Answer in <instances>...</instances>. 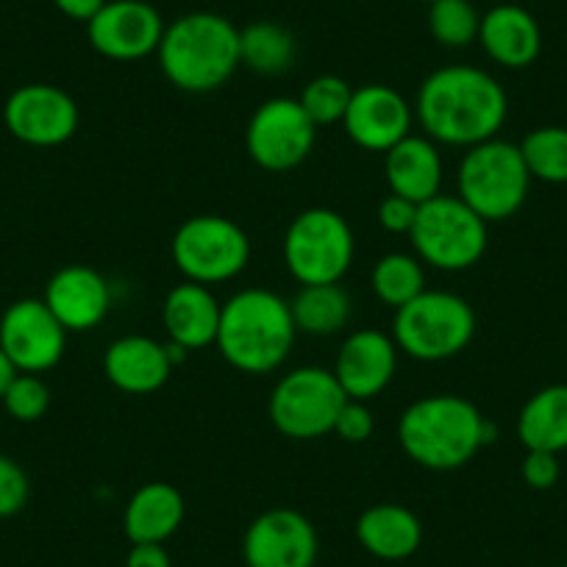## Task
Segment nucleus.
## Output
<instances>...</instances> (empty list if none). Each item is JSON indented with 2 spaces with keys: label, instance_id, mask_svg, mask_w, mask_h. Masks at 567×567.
<instances>
[{
  "label": "nucleus",
  "instance_id": "nucleus-29",
  "mask_svg": "<svg viewBox=\"0 0 567 567\" xmlns=\"http://www.w3.org/2000/svg\"><path fill=\"white\" fill-rule=\"evenodd\" d=\"M528 176L545 184H567V128L539 125L520 142Z\"/></svg>",
  "mask_w": 567,
  "mask_h": 567
},
{
  "label": "nucleus",
  "instance_id": "nucleus-25",
  "mask_svg": "<svg viewBox=\"0 0 567 567\" xmlns=\"http://www.w3.org/2000/svg\"><path fill=\"white\" fill-rule=\"evenodd\" d=\"M517 437L526 451H567V384L543 386L523 403Z\"/></svg>",
  "mask_w": 567,
  "mask_h": 567
},
{
  "label": "nucleus",
  "instance_id": "nucleus-17",
  "mask_svg": "<svg viewBox=\"0 0 567 567\" xmlns=\"http://www.w3.org/2000/svg\"><path fill=\"white\" fill-rule=\"evenodd\" d=\"M398 370V346L373 329L353 331L337 353L334 375L353 401H373L390 386Z\"/></svg>",
  "mask_w": 567,
  "mask_h": 567
},
{
  "label": "nucleus",
  "instance_id": "nucleus-19",
  "mask_svg": "<svg viewBox=\"0 0 567 567\" xmlns=\"http://www.w3.org/2000/svg\"><path fill=\"white\" fill-rule=\"evenodd\" d=\"M103 373L120 392L151 395V392L162 390L167 384L173 373V362L167 346L151 340V337L131 334L120 337L106 348Z\"/></svg>",
  "mask_w": 567,
  "mask_h": 567
},
{
  "label": "nucleus",
  "instance_id": "nucleus-18",
  "mask_svg": "<svg viewBox=\"0 0 567 567\" xmlns=\"http://www.w3.org/2000/svg\"><path fill=\"white\" fill-rule=\"evenodd\" d=\"M42 301L68 329V334L70 331H92L106 320L109 309H112V290L97 270L70 265L53 272Z\"/></svg>",
  "mask_w": 567,
  "mask_h": 567
},
{
  "label": "nucleus",
  "instance_id": "nucleus-23",
  "mask_svg": "<svg viewBox=\"0 0 567 567\" xmlns=\"http://www.w3.org/2000/svg\"><path fill=\"white\" fill-rule=\"evenodd\" d=\"M357 539L375 559L401 561L423 543V523L401 504H375L359 515Z\"/></svg>",
  "mask_w": 567,
  "mask_h": 567
},
{
  "label": "nucleus",
  "instance_id": "nucleus-8",
  "mask_svg": "<svg viewBox=\"0 0 567 567\" xmlns=\"http://www.w3.org/2000/svg\"><path fill=\"white\" fill-rule=\"evenodd\" d=\"M357 239L346 217L334 209L301 212L284 234V261L296 281L340 284L353 261Z\"/></svg>",
  "mask_w": 567,
  "mask_h": 567
},
{
  "label": "nucleus",
  "instance_id": "nucleus-3",
  "mask_svg": "<svg viewBox=\"0 0 567 567\" xmlns=\"http://www.w3.org/2000/svg\"><path fill=\"white\" fill-rule=\"evenodd\" d=\"M290 303L270 290H243L220 309L217 348L239 373H272L287 362L296 342Z\"/></svg>",
  "mask_w": 567,
  "mask_h": 567
},
{
  "label": "nucleus",
  "instance_id": "nucleus-11",
  "mask_svg": "<svg viewBox=\"0 0 567 567\" xmlns=\"http://www.w3.org/2000/svg\"><path fill=\"white\" fill-rule=\"evenodd\" d=\"M318 125L309 120L298 97H270L250 117L245 131L248 154L261 171H296L315 148Z\"/></svg>",
  "mask_w": 567,
  "mask_h": 567
},
{
  "label": "nucleus",
  "instance_id": "nucleus-1",
  "mask_svg": "<svg viewBox=\"0 0 567 567\" xmlns=\"http://www.w3.org/2000/svg\"><path fill=\"white\" fill-rule=\"evenodd\" d=\"M506 112L509 101L504 86L471 64L434 70L420 84L414 103V114L425 128V136L460 148H473L498 136Z\"/></svg>",
  "mask_w": 567,
  "mask_h": 567
},
{
  "label": "nucleus",
  "instance_id": "nucleus-13",
  "mask_svg": "<svg viewBox=\"0 0 567 567\" xmlns=\"http://www.w3.org/2000/svg\"><path fill=\"white\" fill-rule=\"evenodd\" d=\"M79 103L53 84L18 86L3 106L9 134L34 148L64 145L79 131Z\"/></svg>",
  "mask_w": 567,
  "mask_h": 567
},
{
  "label": "nucleus",
  "instance_id": "nucleus-35",
  "mask_svg": "<svg viewBox=\"0 0 567 567\" xmlns=\"http://www.w3.org/2000/svg\"><path fill=\"white\" fill-rule=\"evenodd\" d=\"M559 454H548V451H526V460L520 465L523 482L532 489H550L561 476Z\"/></svg>",
  "mask_w": 567,
  "mask_h": 567
},
{
  "label": "nucleus",
  "instance_id": "nucleus-37",
  "mask_svg": "<svg viewBox=\"0 0 567 567\" xmlns=\"http://www.w3.org/2000/svg\"><path fill=\"white\" fill-rule=\"evenodd\" d=\"M125 567H173L171 554L165 545L159 543H134L128 556H125Z\"/></svg>",
  "mask_w": 567,
  "mask_h": 567
},
{
  "label": "nucleus",
  "instance_id": "nucleus-30",
  "mask_svg": "<svg viewBox=\"0 0 567 567\" xmlns=\"http://www.w3.org/2000/svg\"><path fill=\"white\" fill-rule=\"evenodd\" d=\"M482 14L471 0H434L429 7V31L443 48H467L478 40Z\"/></svg>",
  "mask_w": 567,
  "mask_h": 567
},
{
  "label": "nucleus",
  "instance_id": "nucleus-6",
  "mask_svg": "<svg viewBox=\"0 0 567 567\" xmlns=\"http://www.w3.org/2000/svg\"><path fill=\"white\" fill-rule=\"evenodd\" d=\"M528 184L532 176L523 162L520 145L498 136L467 148L456 173L460 198L487 223L517 215L528 198Z\"/></svg>",
  "mask_w": 567,
  "mask_h": 567
},
{
  "label": "nucleus",
  "instance_id": "nucleus-7",
  "mask_svg": "<svg viewBox=\"0 0 567 567\" xmlns=\"http://www.w3.org/2000/svg\"><path fill=\"white\" fill-rule=\"evenodd\" d=\"M409 239L420 261L445 272H460L487 254V220H482L460 195L440 193L417 206Z\"/></svg>",
  "mask_w": 567,
  "mask_h": 567
},
{
  "label": "nucleus",
  "instance_id": "nucleus-39",
  "mask_svg": "<svg viewBox=\"0 0 567 567\" xmlns=\"http://www.w3.org/2000/svg\"><path fill=\"white\" fill-rule=\"evenodd\" d=\"M18 375V368L12 364V359L3 353V348H0V398H3V392H7V386L12 384V379Z\"/></svg>",
  "mask_w": 567,
  "mask_h": 567
},
{
  "label": "nucleus",
  "instance_id": "nucleus-38",
  "mask_svg": "<svg viewBox=\"0 0 567 567\" xmlns=\"http://www.w3.org/2000/svg\"><path fill=\"white\" fill-rule=\"evenodd\" d=\"M53 7L75 23H90L106 7V0H53Z\"/></svg>",
  "mask_w": 567,
  "mask_h": 567
},
{
  "label": "nucleus",
  "instance_id": "nucleus-2",
  "mask_svg": "<svg viewBox=\"0 0 567 567\" xmlns=\"http://www.w3.org/2000/svg\"><path fill=\"white\" fill-rule=\"evenodd\" d=\"M398 440L403 454L425 471H460L489 443V423L476 403L443 392L406 406L398 420Z\"/></svg>",
  "mask_w": 567,
  "mask_h": 567
},
{
  "label": "nucleus",
  "instance_id": "nucleus-31",
  "mask_svg": "<svg viewBox=\"0 0 567 567\" xmlns=\"http://www.w3.org/2000/svg\"><path fill=\"white\" fill-rule=\"evenodd\" d=\"M351 95L353 90L346 79L326 73L303 86L298 103H301L303 112L309 114V120L320 128V125L342 123V120H346L348 106H351Z\"/></svg>",
  "mask_w": 567,
  "mask_h": 567
},
{
  "label": "nucleus",
  "instance_id": "nucleus-41",
  "mask_svg": "<svg viewBox=\"0 0 567 567\" xmlns=\"http://www.w3.org/2000/svg\"><path fill=\"white\" fill-rule=\"evenodd\" d=\"M561 567H567V565H561Z\"/></svg>",
  "mask_w": 567,
  "mask_h": 567
},
{
  "label": "nucleus",
  "instance_id": "nucleus-34",
  "mask_svg": "<svg viewBox=\"0 0 567 567\" xmlns=\"http://www.w3.org/2000/svg\"><path fill=\"white\" fill-rule=\"evenodd\" d=\"M375 429V420H373V412L368 409V401H353V398H348L346 403H342L340 414H337L334 420V432L340 440H346V443H364V440H370V434H373Z\"/></svg>",
  "mask_w": 567,
  "mask_h": 567
},
{
  "label": "nucleus",
  "instance_id": "nucleus-28",
  "mask_svg": "<svg viewBox=\"0 0 567 567\" xmlns=\"http://www.w3.org/2000/svg\"><path fill=\"white\" fill-rule=\"evenodd\" d=\"M373 292L379 296L381 303L392 309H401L412 298H417L425 290V272L423 261L412 254H386L375 261L373 276Z\"/></svg>",
  "mask_w": 567,
  "mask_h": 567
},
{
  "label": "nucleus",
  "instance_id": "nucleus-20",
  "mask_svg": "<svg viewBox=\"0 0 567 567\" xmlns=\"http://www.w3.org/2000/svg\"><path fill=\"white\" fill-rule=\"evenodd\" d=\"M478 42L495 64L523 70L537 62L539 51H543V31L532 12L515 7V3H501L482 14Z\"/></svg>",
  "mask_w": 567,
  "mask_h": 567
},
{
  "label": "nucleus",
  "instance_id": "nucleus-14",
  "mask_svg": "<svg viewBox=\"0 0 567 567\" xmlns=\"http://www.w3.org/2000/svg\"><path fill=\"white\" fill-rule=\"evenodd\" d=\"M165 20L145 0H106L86 23L90 45L112 62H140L159 51Z\"/></svg>",
  "mask_w": 567,
  "mask_h": 567
},
{
  "label": "nucleus",
  "instance_id": "nucleus-32",
  "mask_svg": "<svg viewBox=\"0 0 567 567\" xmlns=\"http://www.w3.org/2000/svg\"><path fill=\"white\" fill-rule=\"evenodd\" d=\"M0 403L9 412V417H14L18 423H37L40 417H45L48 406H51V390L37 373H18L0 398Z\"/></svg>",
  "mask_w": 567,
  "mask_h": 567
},
{
  "label": "nucleus",
  "instance_id": "nucleus-33",
  "mask_svg": "<svg viewBox=\"0 0 567 567\" xmlns=\"http://www.w3.org/2000/svg\"><path fill=\"white\" fill-rule=\"evenodd\" d=\"M31 484L23 467L12 456L0 454V520L14 517L29 504Z\"/></svg>",
  "mask_w": 567,
  "mask_h": 567
},
{
  "label": "nucleus",
  "instance_id": "nucleus-4",
  "mask_svg": "<svg viewBox=\"0 0 567 567\" xmlns=\"http://www.w3.org/2000/svg\"><path fill=\"white\" fill-rule=\"evenodd\" d=\"M159 68L176 90L215 92L239 68V29L215 12H189L165 25Z\"/></svg>",
  "mask_w": 567,
  "mask_h": 567
},
{
  "label": "nucleus",
  "instance_id": "nucleus-22",
  "mask_svg": "<svg viewBox=\"0 0 567 567\" xmlns=\"http://www.w3.org/2000/svg\"><path fill=\"white\" fill-rule=\"evenodd\" d=\"M384 176L392 195L425 204L440 195L443 184V159L429 136H403L384 154Z\"/></svg>",
  "mask_w": 567,
  "mask_h": 567
},
{
  "label": "nucleus",
  "instance_id": "nucleus-40",
  "mask_svg": "<svg viewBox=\"0 0 567 567\" xmlns=\"http://www.w3.org/2000/svg\"><path fill=\"white\" fill-rule=\"evenodd\" d=\"M420 3H425V7H432V3H434V0H420Z\"/></svg>",
  "mask_w": 567,
  "mask_h": 567
},
{
  "label": "nucleus",
  "instance_id": "nucleus-15",
  "mask_svg": "<svg viewBox=\"0 0 567 567\" xmlns=\"http://www.w3.org/2000/svg\"><path fill=\"white\" fill-rule=\"evenodd\" d=\"M248 567H315L318 532L312 520L290 506L261 512L243 539Z\"/></svg>",
  "mask_w": 567,
  "mask_h": 567
},
{
  "label": "nucleus",
  "instance_id": "nucleus-12",
  "mask_svg": "<svg viewBox=\"0 0 567 567\" xmlns=\"http://www.w3.org/2000/svg\"><path fill=\"white\" fill-rule=\"evenodd\" d=\"M0 348L18 373L40 375L62 362L68 329L42 298H20L0 315Z\"/></svg>",
  "mask_w": 567,
  "mask_h": 567
},
{
  "label": "nucleus",
  "instance_id": "nucleus-10",
  "mask_svg": "<svg viewBox=\"0 0 567 567\" xmlns=\"http://www.w3.org/2000/svg\"><path fill=\"white\" fill-rule=\"evenodd\" d=\"M173 261L195 284L231 281L248 267L250 239L223 215L189 217L173 234Z\"/></svg>",
  "mask_w": 567,
  "mask_h": 567
},
{
  "label": "nucleus",
  "instance_id": "nucleus-26",
  "mask_svg": "<svg viewBox=\"0 0 567 567\" xmlns=\"http://www.w3.org/2000/svg\"><path fill=\"white\" fill-rule=\"evenodd\" d=\"M298 331L312 337L340 334L353 315L351 296L340 284H307L290 303Z\"/></svg>",
  "mask_w": 567,
  "mask_h": 567
},
{
  "label": "nucleus",
  "instance_id": "nucleus-36",
  "mask_svg": "<svg viewBox=\"0 0 567 567\" xmlns=\"http://www.w3.org/2000/svg\"><path fill=\"white\" fill-rule=\"evenodd\" d=\"M414 217H417V204L401 195H386L379 206V223L384 231L390 234H409L414 226Z\"/></svg>",
  "mask_w": 567,
  "mask_h": 567
},
{
  "label": "nucleus",
  "instance_id": "nucleus-16",
  "mask_svg": "<svg viewBox=\"0 0 567 567\" xmlns=\"http://www.w3.org/2000/svg\"><path fill=\"white\" fill-rule=\"evenodd\" d=\"M412 120L414 109L401 92L386 84H364L353 90L342 125L359 148L386 154L392 145L409 136Z\"/></svg>",
  "mask_w": 567,
  "mask_h": 567
},
{
  "label": "nucleus",
  "instance_id": "nucleus-27",
  "mask_svg": "<svg viewBox=\"0 0 567 567\" xmlns=\"http://www.w3.org/2000/svg\"><path fill=\"white\" fill-rule=\"evenodd\" d=\"M296 62V37L290 29L256 20L239 29V64L259 75H281Z\"/></svg>",
  "mask_w": 567,
  "mask_h": 567
},
{
  "label": "nucleus",
  "instance_id": "nucleus-5",
  "mask_svg": "<svg viewBox=\"0 0 567 567\" xmlns=\"http://www.w3.org/2000/svg\"><path fill=\"white\" fill-rule=\"evenodd\" d=\"M395 346L420 362H445L471 346L476 334V312L454 292L423 290L395 309Z\"/></svg>",
  "mask_w": 567,
  "mask_h": 567
},
{
  "label": "nucleus",
  "instance_id": "nucleus-9",
  "mask_svg": "<svg viewBox=\"0 0 567 567\" xmlns=\"http://www.w3.org/2000/svg\"><path fill=\"white\" fill-rule=\"evenodd\" d=\"M348 395L334 370L296 368L270 392V420L284 437L318 440L334 432V420Z\"/></svg>",
  "mask_w": 567,
  "mask_h": 567
},
{
  "label": "nucleus",
  "instance_id": "nucleus-24",
  "mask_svg": "<svg viewBox=\"0 0 567 567\" xmlns=\"http://www.w3.org/2000/svg\"><path fill=\"white\" fill-rule=\"evenodd\" d=\"M184 523V498L173 484L151 482L142 484L131 495L123 515L125 537L134 543L165 545Z\"/></svg>",
  "mask_w": 567,
  "mask_h": 567
},
{
  "label": "nucleus",
  "instance_id": "nucleus-21",
  "mask_svg": "<svg viewBox=\"0 0 567 567\" xmlns=\"http://www.w3.org/2000/svg\"><path fill=\"white\" fill-rule=\"evenodd\" d=\"M220 309L223 303H217L206 284L187 281L167 292L165 307H162V323H165L171 342L187 348V351H200L217 340Z\"/></svg>",
  "mask_w": 567,
  "mask_h": 567
}]
</instances>
